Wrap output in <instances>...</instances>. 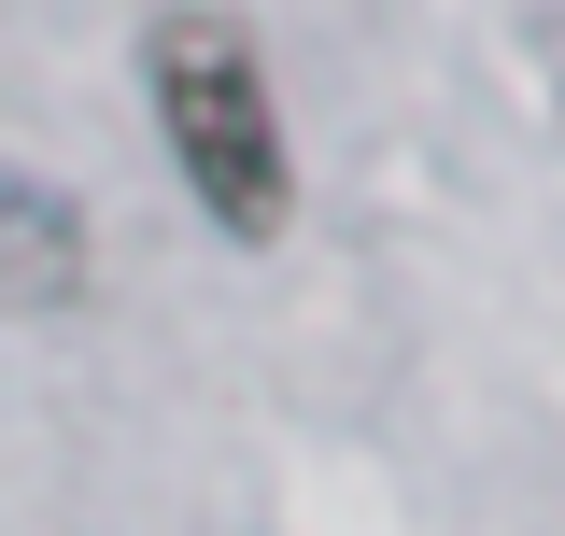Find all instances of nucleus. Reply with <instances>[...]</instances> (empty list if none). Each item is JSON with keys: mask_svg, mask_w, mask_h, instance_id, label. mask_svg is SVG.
I'll use <instances>...</instances> for the list:
<instances>
[{"mask_svg": "<svg viewBox=\"0 0 565 536\" xmlns=\"http://www.w3.org/2000/svg\"><path fill=\"white\" fill-rule=\"evenodd\" d=\"M141 85H156V128L184 156L199 212L226 240H269L282 226V114H269V71H255V29H226V14H156Z\"/></svg>", "mask_w": 565, "mask_h": 536, "instance_id": "obj_1", "label": "nucleus"}, {"mask_svg": "<svg viewBox=\"0 0 565 536\" xmlns=\"http://www.w3.org/2000/svg\"><path fill=\"white\" fill-rule=\"evenodd\" d=\"M71 282H85L71 199H43V184H0V311H57Z\"/></svg>", "mask_w": 565, "mask_h": 536, "instance_id": "obj_2", "label": "nucleus"}]
</instances>
